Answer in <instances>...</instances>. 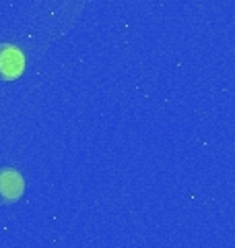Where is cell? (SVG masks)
Wrapping results in <instances>:
<instances>
[{"label": "cell", "instance_id": "obj_2", "mask_svg": "<svg viewBox=\"0 0 235 248\" xmlns=\"http://www.w3.org/2000/svg\"><path fill=\"white\" fill-rule=\"evenodd\" d=\"M25 192V180L17 168L0 166V205H11Z\"/></svg>", "mask_w": 235, "mask_h": 248}, {"label": "cell", "instance_id": "obj_1", "mask_svg": "<svg viewBox=\"0 0 235 248\" xmlns=\"http://www.w3.org/2000/svg\"><path fill=\"white\" fill-rule=\"evenodd\" d=\"M25 71V54L15 44H0V81H17Z\"/></svg>", "mask_w": 235, "mask_h": 248}]
</instances>
